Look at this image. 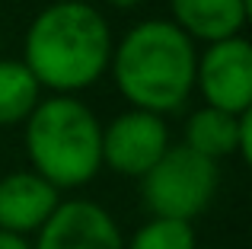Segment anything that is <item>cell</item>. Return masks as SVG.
I'll return each instance as SVG.
<instances>
[{"mask_svg":"<svg viewBox=\"0 0 252 249\" xmlns=\"http://www.w3.org/2000/svg\"><path fill=\"white\" fill-rule=\"evenodd\" d=\"M109 19L86 0H55L32 16L23 42V64L42 90L74 96L93 87L112 61Z\"/></svg>","mask_w":252,"mask_h":249,"instance_id":"1","label":"cell"},{"mask_svg":"<svg viewBox=\"0 0 252 249\" xmlns=\"http://www.w3.org/2000/svg\"><path fill=\"white\" fill-rule=\"evenodd\" d=\"M198 48L169 19H144L131 26L112 48V80L115 90L150 115H169L185 106L195 90Z\"/></svg>","mask_w":252,"mask_h":249,"instance_id":"2","label":"cell"},{"mask_svg":"<svg viewBox=\"0 0 252 249\" xmlns=\"http://www.w3.org/2000/svg\"><path fill=\"white\" fill-rule=\"evenodd\" d=\"M26 154L58 192L80 188L102 166V124L77 96H48L26 119Z\"/></svg>","mask_w":252,"mask_h":249,"instance_id":"3","label":"cell"},{"mask_svg":"<svg viewBox=\"0 0 252 249\" xmlns=\"http://www.w3.org/2000/svg\"><path fill=\"white\" fill-rule=\"evenodd\" d=\"M217 182H220L217 163L179 144L169 147L141 179V198L154 218L191 224L214 201Z\"/></svg>","mask_w":252,"mask_h":249,"instance_id":"4","label":"cell"},{"mask_svg":"<svg viewBox=\"0 0 252 249\" xmlns=\"http://www.w3.org/2000/svg\"><path fill=\"white\" fill-rule=\"evenodd\" d=\"M195 87L204 106L227 115H243L252 106V45L243 35L214 42L198 55Z\"/></svg>","mask_w":252,"mask_h":249,"instance_id":"5","label":"cell"},{"mask_svg":"<svg viewBox=\"0 0 252 249\" xmlns=\"http://www.w3.org/2000/svg\"><path fill=\"white\" fill-rule=\"evenodd\" d=\"M169 150V128L160 115L128 109L102 128V166L118 176L144 179Z\"/></svg>","mask_w":252,"mask_h":249,"instance_id":"6","label":"cell"},{"mask_svg":"<svg viewBox=\"0 0 252 249\" xmlns=\"http://www.w3.org/2000/svg\"><path fill=\"white\" fill-rule=\"evenodd\" d=\"M32 249H125V237L99 201L70 198L42 224Z\"/></svg>","mask_w":252,"mask_h":249,"instance_id":"7","label":"cell"},{"mask_svg":"<svg viewBox=\"0 0 252 249\" xmlns=\"http://www.w3.org/2000/svg\"><path fill=\"white\" fill-rule=\"evenodd\" d=\"M61 205V192L32 169H16L0 179V230L29 237Z\"/></svg>","mask_w":252,"mask_h":249,"instance_id":"8","label":"cell"},{"mask_svg":"<svg viewBox=\"0 0 252 249\" xmlns=\"http://www.w3.org/2000/svg\"><path fill=\"white\" fill-rule=\"evenodd\" d=\"M169 23L179 26L195 45H214L243 32L249 19V0H169Z\"/></svg>","mask_w":252,"mask_h":249,"instance_id":"9","label":"cell"},{"mask_svg":"<svg viewBox=\"0 0 252 249\" xmlns=\"http://www.w3.org/2000/svg\"><path fill=\"white\" fill-rule=\"evenodd\" d=\"M240 122L243 115H227L208 106L198 109L185 122V147L214 163L223 156H233L236 144H240Z\"/></svg>","mask_w":252,"mask_h":249,"instance_id":"10","label":"cell"},{"mask_svg":"<svg viewBox=\"0 0 252 249\" xmlns=\"http://www.w3.org/2000/svg\"><path fill=\"white\" fill-rule=\"evenodd\" d=\"M42 102V87L23 61L0 58V128L23 124Z\"/></svg>","mask_w":252,"mask_h":249,"instance_id":"11","label":"cell"},{"mask_svg":"<svg viewBox=\"0 0 252 249\" xmlns=\"http://www.w3.org/2000/svg\"><path fill=\"white\" fill-rule=\"evenodd\" d=\"M125 249H198L195 230L185 220H169V218H150L137 233L125 243Z\"/></svg>","mask_w":252,"mask_h":249,"instance_id":"12","label":"cell"},{"mask_svg":"<svg viewBox=\"0 0 252 249\" xmlns=\"http://www.w3.org/2000/svg\"><path fill=\"white\" fill-rule=\"evenodd\" d=\"M236 156L243 163H252V115L243 112V122H240V144H236Z\"/></svg>","mask_w":252,"mask_h":249,"instance_id":"13","label":"cell"},{"mask_svg":"<svg viewBox=\"0 0 252 249\" xmlns=\"http://www.w3.org/2000/svg\"><path fill=\"white\" fill-rule=\"evenodd\" d=\"M0 249H32V243L26 237H16V233L0 230Z\"/></svg>","mask_w":252,"mask_h":249,"instance_id":"14","label":"cell"},{"mask_svg":"<svg viewBox=\"0 0 252 249\" xmlns=\"http://www.w3.org/2000/svg\"><path fill=\"white\" fill-rule=\"evenodd\" d=\"M109 6H115V10H137V6L144 3V0H105Z\"/></svg>","mask_w":252,"mask_h":249,"instance_id":"15","label":"cell"}]
</instances>
